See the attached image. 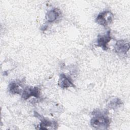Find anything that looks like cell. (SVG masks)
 Segmentation results:
<instances>
[{
    "instance_id": "52a82bcc",
    "label": "cell",
    "mask_w": 130,
    "mask_h": 130,
    "mask_svg": "<svg viewBox=\"0 0 130 130\" xmlns=\"http://www.w3.org/2000/svg\"><path fill=\"white\" fill-rule=\"evenodd\" d=\"M41 122L40 124L37 127V129H56L57 126V124L56 122L50 121L46 119L45 118H40Z\"/></svg>"
},
{
    "instance_id": "7a4b0ae2",
    "label": "cell",
    "mask_w": 130,
    "mask_h": 130,
    "mask_svg": "<svg viewBox=\"0 0 130 130\" xmlns=\"http://www.w3.org/2000/svg\"><path fill=\"white\" fill-rule=\"evenodd\" d=\"M114 19L113 14L110 11H104L97 16L95 21L99 24L106 26L111 23Z\"/></svg>"
},
{
    "instance_id": "5b68a950",
    "label": "cell",
    "mask_w": 130,
    "mask_h": 130,
    "mask_svg": "<svg viewBox=\"0 0 130 130\" xmlns=\"http://www.w3.org/2000/svg\"><path fill=\"white\" fill-rule=\"evenodd\" d=\"M115 51L117 53L120 54H125L129 50V43L125 40H118L116 42L114 46Z\"/></svg>"
},
{
    "instance_id": "9c48e42d",
    "label": "cell",
    "mask_w": 130,
    "mask_h": 130,
    "mask_svg": "<svg viewBox=\"0 0 130 130\" xmlns=\"http://www.w3.org/2000/svg\"><path fill=\"white\" fill-rule=\"evenodd\" d=\"M61 13L59 9L55 8L48 11L46 15V19L49 22L56 21L60 16Z\"/></svg>"
},
{
    "instance_id": "277c9868",
    "label": "cell",
    "mask_w": 130,
    "mask_h": 130,
    "mask_svg": "<svg viewBox=\"0 0 130 130\" xmlns=\"http://www.w3.org/2000/svg\"><path fill=\"white\" fill-rule=\"evenodd\" d=\"M111 40V31L109 30L106 32V34L98 36L96 40L97 46L102 48L104 50H107L108 49V44Z\"/></svg>"
},
{
    "instance_id": "30bf717a",
    "label": "cell",
    "mask_w": 130,
    "mask_h": 130,
    "mask_svg": "<svg viewBox=\"0 0 130 130\" xmlns=\"http://www.w3.org/2000/svg\"><path fill=\"white\" fill-rule=\"evenodd\" d=\"M121 101L117 98L113 100V101H111V102L109 104V107L111 108H115L117 107L118 106H119L121 104Z\"/></svg>"
},
{
    "instance_id": "3957f363",
    "label": "cell",
    "mask_w": 130,
    "mask_h": 130,
    "mask_svg": "<svg viewBox=\"0 0 130 130\" xmlns=\"http://www.w3.org/2000/svg\"><path fill=\"white\" fill-rule=\"evenodd\" d=\"M41 95L40 89L38 87H26L21 94V97L24 100H26L30 97L40 98Z\"/></svg>"
},
{
    "instance_id": "6da1fadb",
    "label": "cell",
    "mask_w": 130,
    "mask_h": 130,
    "mask_svg": "<svg viewBox=\"0 0 130 130\" xmlns=\"http://www.w3.org/2000/svg\"><path fill=\"white\" fill-rule=\"evenodd\" d=\"M92 115L90 124L93 128L98 129H105L110 126V119L106 111L95 110Z\"/></svg>"
},
{
    "instance_id": "ba28073f",
    "label": "cell",
    "mask_w": 130,
    "mask_h": 130,
    "mask_svg": "<svg viewBox=\"0 0 130 130\" xmlns=\"http://www.w3.org/2000/svg\"><path fill=\"white\" fill-rule=\"evenodd\" d=\"M9 91L12 94H22L24 90L22 84L18 81H12L8 86Z\"/></svg>"
},
{
    "instance_id": "8992f818",
    "label": "cell",
    "mask_w": 130,
    "mask_h": 130,
    "mask_svg": "<svg viewBox=\"0 0 130 130\" xmlns=\"http://www.w3.org/2000/svg\"><path fill=\"white\" fill-rule=\"evenodd\" d=\"M58 85L62 89L75 87L72 79L70 77H67L64 74H60L58 81Z\"/></svg>"
}]
</instances>
